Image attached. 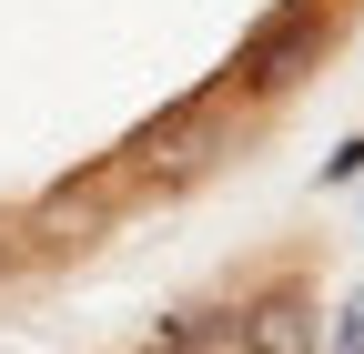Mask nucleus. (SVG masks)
<instances>
[{
  "label": "nucleus",
  "instance_id": "obj_2",
  "mask_svg": "<svg viewBox=\"0 0 364 354\" xmlns=\"http://www.w3.org/2000/svg\"><path fill=\"white\" fill-rule=\"evenodd\" d=\"M233 122H243V102L223 92H182V102H162L142 132L122 142V172L142 193H182V183H203V172H223V152H233Z\"/></svg>",
  "mask_w": 364,
  "mask_h": 354
},
{
  "label": "nucleus",
  "instance_id": "obj_4",
  "mask_svg": "<svg viewBox=\"0 0 364 354\" xmlns=\"http://www.w3.org/2000/svg\"><path fill=\"white\" fill-rule=\"evenodd\" d=\"M233 354H324V304L304 274H263L233 304Z\"/></svg>",
  "mask_w": 364,
  "mask_h": 354
},
{
  "label": "nucleus",
  "instance_id": "obj_3",
  "mask_svg": "<svg viewBox=\"0 0 364 354\" xmlns=\"http://www.w3.org/2000/svg\"><path fill=\"white\" fill-rule=\"evenodd\" d=\"M132 193H142V183H132V172H122V152L112 162H81V172H61V183L51 193H31L21 203V253H91V243H102L112 223H122V203Z\"/></svg>",
  "mask_w": 364,
  "mask_h": 354
},
{
  "label": "nucleus",
  "instance_id": "obj_6",
  "mask_svg": "<svg viewBox=\"0 0 364 354\" xmlns=\"http://www.w3.org/2000/svg\"><path fill=\"white\" fill-rule=\"evenodd\" d=\"M324 354H364V294L344 304V324H324Z\"/></svg>",
  "mask_w": 364,
  "mask_h": 354
},
{
  "label": "nucleus",
  "instance_id": "obj_1",
  "mask_svg": "<svg viewBox=\"0 0 364 354\" xmlns=\"http://www.w3.org/2000/svg\"><path fill=\"white\" fill-rule=\"evenodd\" d=\"M334 41H344V0H273V11L243 31V51H233V71H223V92H233L243 112H263V102L304 92V81L334 61Z\"/></svg>",
  "mask_w": 364,
  "mask_h": 354
},
{
  "label": "nucleus",
  "instance_id": "obj_5",
  "mask_svg": "<svg viewBox=\"0 0 364 354\" xmlns=\"http://www.w3.org/2000/svg\"><path fill=\"white\" fill-rule=\"evenodd\" d=\"M132 354H233V304H182V314H162Z\"/></svg>",
  "mask_w": 364,
  "mask_h": 354
}]
</instances>
